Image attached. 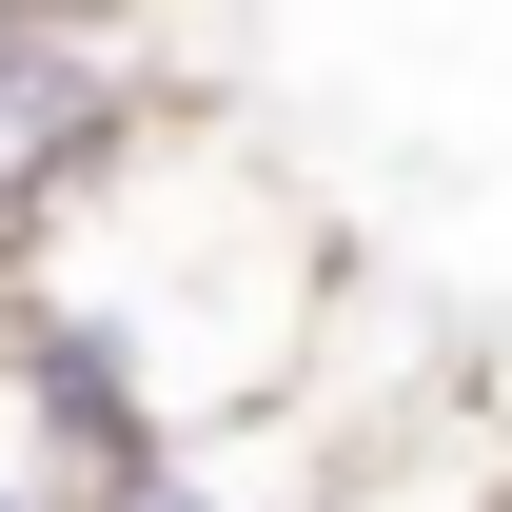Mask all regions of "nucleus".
<instances>
[{"mask_svg":"<svg viewBox=\"0 0 512 512\" xmlns=\"http://www.w3.org/2000/svg\"><path fill=\"white\" fill-rule=\"evenodd\" d=\"M0 512H60V493H40V473H20V453H0Z\"/></svg>","mask_w":512,"mask_h":512,"instance_id":"obj_3","label":"nucleus"},{"mask_svg":"<svg viewBox=\"0 0 512 512\" xmlns=\"http://www.w3.org/2000/svg\"><path fill=\"white\" fill-rule=\"evenodd\" d=\"M60 512H217V493H197L178 453H158V473H99V493H60Z\"/></svg>","mask_w":512,"mask_h":512,"instance_id":"obj_2","label":"nucleus"},{"mask_svg":"<svg viewBox=\"0 0 512 512\" xmlns=\"http://www.w3.org/2000/svg\"><path fill=\"white\" fill-rule=\"evenodd\" d=\"M335 276H355V237H335L296 178H256V138L217 119V99L138 119L79 197L0 217V316H79V335H119V375L158 394V434L256 414V394L316 355Z\"/></svg>","mask_w":512,"mask_h":512,"instance_id":"obj_1","label":"nucleus"}]
</instances>
